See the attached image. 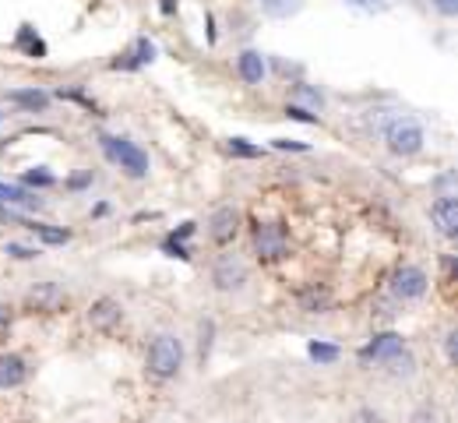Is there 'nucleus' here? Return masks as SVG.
I'll use <instances>...</instances> for the list:
<instances>
[{
    "label": "nucleus",
    "mask_w": 458,
    "mask_h": 423,
    "mask_svg": "<svg viewBox=\"0 0 458 423\" xmlns=\"http://www.w3.org/2000/svg\"><path fill=\"white\" fill-rule=\"evenodd\" d=\"M145 367L156 381H170L180 374L183 367V343L173 335V332H163L148 343V353H145Z\"/></svg>",
    "instance_id": "obj_1"
},
{
    "label": "nucleus",
    "mask_w": 458,
    "mask_h": 423,
    "mask_svg": "<svg viewBox=\"0 0 458 423\" xmlns=\"http://www.w3.org/2000/svg\"><path fill=\"white\" fill-rule=\"evenodd\" d=\"M103 141V152H106V159L120 166L131 181H145L148 177V156L131 141V138H116V134H103L99 138Z\"/></svg>",
    "instance_id": "obj_2"
},
{
    "label": "nucleus",
    "mask_w": 458,
    "mask_h": 423,
    "mask_svg": "<svg viewBox=\"0 0 458 423\" xmlns=\"http://www.w3.org/2000/svg\"><path fill=\"white\" fill-rule=\"evenodd\" d=\"M423 141H427V134H423V123L416 121V117H395L385 127V145L399 159H409V156L423 152Z\"/></svg>",
    "instance_id": "obj_3"
},
{
    "label": "nucleus",
    "mask_w": 458,
    "mask_h": 423,
    "mask_svg": "<svg viewBox=\"0 0 458 423\" xmlns=\"http://www.w3.org/2000/svg\"><path fill=\"white\" fill-rule=\"evenodd\" d=\"M427 290H430V279H427V272L420 265H402V268H395V275H392V297L395 300L402 303L423 300Z\"/></svg>",
    "instance_id": "obj_4"
},
{
    "label": "nucleus",
    "mask_w": 458,
    "mask_h": 423,
    "mask_svg": "<svg viewBox=\"0 0 458 423\" xmlns=\"http://www.w3.org/2000/svg\"><path fill=\"white\" fill-rule=\"evenodd\" d=\"M289 250L286 230L279 223H265V226H254V254L261 261H283Z\"/></svg>",
    "instance_id": "obj_5"
},
{
    "label": "nucleus",
    "mask_w": 458,
    "mask_h": 423,
    "mask_svg": "<svg viewBox=\"0 0 458 423\" xmlns=\"http://www.w3.org/2000/svg\"><path fill=\"white\" fill-rule=\"evenodd\" d=\"M212 283H216L219 293H240L247 286V265L236 254H223L212 265Z\"/></svg>",
    "instance_id": "obj_6"
},
{
    "label": "nucleus",
    "mask_w": 458,
    "mask_h": 423,
    "mask_svg": "<svg viewBox=\"0 0 458 423\" xmlns=\"http://www.w3.org/2000/svg\"><path fill=\"white\" fill-rule=\"evenodd\" d=\"M25 307L29 310H39V314H57V310L67 307V290L60 283H36L25 293Z\"/></svg>",
    "instance_id": "obj_7"
},
{
    "label": "nucleus",
    "mask_w": 458,
    "mask_h": 423,
    "mask_svg": "<svg viewBox=\"0 0 458 423\" xmlns=\"http://www.w3.org/2000/svg\"><path fill=\"white\" fill-rule=\"evenodd\" d=\"M430 223L445 241L458 237V198L455 194H437V201L430 205Z\"/></svg>",
    "instance_id": "obj_8"
},
{
    "label": "nucleus",
    "mask_w": 458,
    "mask_h": 423,
    "mask_svg": "<svg viewBox=\"0 0 458 423\" xmlns=\"http://www.w3.org/2000/svg\"><path fill=\"white\" fill-rule=\"evenodd\" d=\"M405 350V343H402V335L399 332H381V335H374L363 350H360V360L363 363H388L395 353H402Z\"/></svg>",
    "instance_id": "obj_9"
},
{
    "label": "nucleus",
    "mask_w": 458,
    "mask_h": 423,
    "mask_svg": "<svg viewBox=\"0 0 458 423\" xmlns=\"http://www.w3.org/2000/svg\"><path fill=\"white\" fill-rule=\"evenodd\" d=\"M120 321H123V307L114 297H103V300H96L89 307V325L99 328V332H114Z\"/></svg>",
    "instance_id": "obj_10"
},
{
    "label": "nucleus",
    "mask_w": 458,
    "mask_h": 423,
    "mask_svg": "<svg viewBox=\"0 0 458 423\" xmlns=\"http://www.w3.org/2000/svg\"><path fill=\"white\" fill-rule=\"evenodd\" d=\"M25 381H29V363L18 353H0V392L21 388Z\"/></svg>",
    "instance_id": "obj_11"
},
{
    "label": "nucleus",
    "mask_w": 458,
    "mask_h": 423,
    "mask_svg": "<svg viewBox=\"0 0 458 423\" xmlns=\"http://www.w3.org/2000/svg\"><path fill=\"white\" fill-rule=\"evenodd\" d=\"M236 230H240V216H236V208H216L212 212V219H208V233H212V241L216 243H233L236 237Z\"/></svg>",
    "instance_id": "obj_12"
},
{
    "label": "nucleus",
    "mask_w": 458,
    "mask_h": 423,
    "mask_svg": "<svg viewBox=\"0 0 458 423\" xmlns=\"http://www.w3.org/2000/svg\"><path fill=\"white\" fill-rule=\"evenodd\" d=\"M236 74L247 81V85H261L268 78V63L261 57V50H243L236 57Z\"/></svg>",
    "instance_id": "obj_13"
},
{
    "label": "nucleus",
    "mask_w": 458,
    "mask_h": 423,
    "mask_svg": "<svg viewBox=\"0 0 458 423\" xmlns=\"http://www.w3.org/2000/svg\"><path fill=\"white\" fill-rule=\"evenodd\" d=\"M0 205H4V208H39V205H43V198H39V194H32V190H29V187H21V183L0 181Z\"/></svg>",
    "instance_id": "obj_14"
},
{
    "label": "nucleus",
    "mask_w": 458,
    "mask_h": 423,
    "mask_svg": "<svg viewBox=\"0 0 458 423\" xmlns=\"http://www.w3.org/2000/svg\"><path fill=\"white\" fill-rule=\"evenodd\" d=\"M152 61H156V47H152L148 39H138V43H134V50H131V54H123V61H116L114 67L116 71H134V67L152 63Z\"/></svg>",
    "instance_id": "obj_15"
},
{
    "label": "nucleus",
    "mask_w": 458,
    "mask_h": 423,
    "mask_svg": "<svg viewBox=\"0 0 458 423\" xmlns=\"http://www.w3.org/2000/svg\"><path fill=\"white\" fill-rule=\"evenodd\" d=\"M14 47H18L21 54L36 57V61H39V57H47V43L36 36V29H32V25H21V29H18V39H14Z\"/></svg>",
    "instance_id": "obj_16"
},
{
    "label": "nucleus",
    "mask_w": 458,
    "mask_h": 423,
    "mask_svg": "<svg viewBox=\"0 0 458 423\" xmlns=\"http://www.w3.org/2000/svg\"><path fill=\"white\" fill-rule=\"evenodd\" d=\"M7 99L18 103V106H25V110H32V114H36V110L43 114V110L50 106V96L39 92V89H18V92H7Z\"/></svg>",
    "instance_id": "obj_17"
},
{
    "label": "nucleus",
    "mask_w": 458,
    "mask_h": 423,
    "mask_svg": "<svg viewBox=\"0 0 458 423\" xmlns=\"http://www.w3.org/2000/svg\"><path fill=\"white\" fill-rule=\"evenodd\" d=\"M261 11L268 14V18H293V14H300L303 11V0H261Z\"/></svg>",
    "instance_id": "obj_18"
},
{
    "label": "nucleus",
    "mask_w": 458,
    "mask_h": 423,
    "mask_svg": "<svg viewBox=\"0 0 458 423\" xmlns=\"http://www.w3.org/2000/svg\"><path fill=\"white\" fill-rule=\"evenodd\" d=\"M307 357L314 363H321V367H328V363L339 360V346H332V343H321V339H314L310 346H307Z\"/></svg>",
    "instance_id": "obj_19"
},
{
    "label": "nucleus",
    "mask_w": 458,
    "mask_h": 423,
    "mask_svg": "<svg viewBox=\"0 0 458 423\" xmlns=\"http://www.w3.org/2000/svg\"><path fill=\"white\" fill-rule=\"evenodd\" d=\"M25 230H29V233H36V237H43L47 243H67L71 241V233H67V230H50L47 223H36V219H25Z\"/></svg>",
    "instance_id": "obj_20"
},
{
    "label": "nucleus",
    "mask_w": 458,
    "mask_h": 423,
    "mask_svg": "<svg viewBox=\"0 0 458 423\" xmlns=\"http://www.w3.org/2000/svg\"><path fill=\"white\" fill-rule=\"evenodd\" d=\"M229 156H240V159H261L265 156V148L261 145H250L247 138H229Z\"/></svg>",
    "instance_id": "obj_21"
},
{
    "label": "nucleus",
    "mask_w": 458,
    "mask_h": 423,
    "mask_svg": "<svg viewBox=\"0 0 458 423\" xmlns=\"http://www.w3.org/2000/svg\"><path fill=\"white\" fill-rule=\"evenodd\" d=\"M388 370H392L395 377H412V374H416V360H412V353H409V350L395 353V357L388 360Z\"/></svg>",
    "instance_id": "obj_22"
},
{
    "label": "nucleus",
    "mask_w": 458,
    "mask_h": 423,
    "mask_svg": "<svg viewBox=\"0 0 458 423\" xmlns=\"http://www.w3.org/2000/svg\"><path fill=\"white\" fill-rule=\"evenodd\" d=\"M300 307L310 310V314H321V310L328 307V293H325V290H307V293L300 297Z\"/></svg>",
    "instance_id": "obj_23"
},
{
    "label": "nucleus",
    "mask_w": 458,
    "mask_h": 423,
    "mask_svg": "<svg viewBox=\"0 0 458 423\" xmlns=\"http://www.w3.org/2000/svg\"><path fill=\"white\" fill-rule=\"evenodd\" d=\"M212 335H216V321L208 317V321H201V346H198V357H201V363L208 360V353H212Z\"/></svg>",
    "instance_id": "obj_24"
},
{
    "label": "nucleus",
    "mask_w": 458,
    "mask_h": 423,
    "mask_svg": "<svg viewBox=\"0 0 458 423\" xmlns=\"http://www.w3.org/2000/svg\"><path fill=\"white\" fill-rule=\"evenodd\" d=\"M296 99H303V103L314 106V110H325V96L314 92V89H307V85H296Z\"/></svg>",
    "instance_id": "obj_25"
},
{
    "label": "nucleus",
    "mask_w": 458,
    "mask_h": 423,
    "mask_svg": "<svg viewBox=\"0 0 458 423\" xmlns=\"http://www.w3.org/2000/svg\"><path fill=\"white\" fill-rule=\"evenodd\" d=\"M4 254L14 258V261H32L39 250L36 247H21V243H4Z\"/></svg>",
    "instance_id": "obj_26"
},
{
    "label": "nucleus",
    "mask_w": 458,
    "mask_h": 423,
    "mask_svg": "<svg viewBox=\"0 0 458 423\" xmlns=\"http://www.w3.org/2000/svg\"><path fill=\"white\" fill-rule=\"evenodd\" d=\"M21 187H29V190H32V187H54V177L43 173V170H32V173H25V183H21Z\"/></svg>",
    "instance_id": "obj_27"
},
{
    "label": "nucleus",
    "mask_w": 458,
    "mask_h": 423,
    "mask_svg": "<svg viewBox=\"0 0 458 423\" xmlns=\"http://www.w3.org/2000/svg\"><path fill=\"white\" fill-rule=\"evenodd\" d=\"M286 117L300 123H318V114H310V110H303V106H296V103H289L286 106Z\"/></svg>",
    "instance_id": "obj_28"
},
{
    "label": "nucleus",
    "mask_w": 458,
    "mask_h": 423,
    "mask_svg": "<svg viewBox=\"0 0 458 423\" xmlns=\"http://www.w3.org/2000/svg\"><path fill=\"white\" fill-rule=\"evenodd\" d=\"M430 7H434L441 18H455L458 14V0H430Z\"/></svg>",
    "instance_id": "obj_29"
},
{
    "label": "nucleus",
    "mask_w": 458,
    "mask_h": 423,
    "mask_svg": "<svg viewBox=\"0 0 458 423\" xmlns=\"http://www.w3.org/2000/svg\"><path fill=\"white\" fill-rule=\"evenodd\" d=\"M272 145H276L279 152H307V145H303V141H289V138H276Z\"/></svg>",
    "instance_id": "obj_30"
},
{
    "label": "nucleus",
    "mask_w": 458,
    "mask_h": 423,
    "mask_svg": "<svg viewBox=\"0 0 458 423\" xmlns=\"http://www.w3.org/2000/svg\"><path fill=\"white\" fill-rule=\"evenodd\" d=\"M163 250H166L170 258H183V261L191 258V254H187V247H183V243H180V241H173V237H170V241H166V243H163Z\"/></svg>",
    "instance_id": "obj_31"
},
{
    "label": "nucleus",
    "mask_w": 458,
    "mask_h": 423,
    "mask_svg": "<svg viewBox=\"0 0 458 423\" xmlns=\"http://www.w3.org/2000/svg\"><path fill=\"white\" fill-rule=\"evenodd\" d=\"M412 423H437V413H434L430 406H423V410L412 413Z\"/></svg>",
    "instance_id": "obj_32"
},
{
    "label": "nucleus",
    "mask_w": 458,
    "mask_h": 423,
    "mask_svg": "<svg viewBox=\"0 0 458 423\" xmlns=\"http://www.w3.org/2000/svg\"><path fill=\"white\" fill-rule=\"evenodd\" d=\"M345 4H352V7H360V11H377V7H385L388 0H345Z\"/></svg>",
    "instance_id": "obj_33"
},
{
    "label": "nucleus",
    "mask_w": 458,
    "mask_h": 423,
    "mask_svg": "<svg viewBox=\"0 0 458 423\" xmlns=\"http://www.w3.org/2000/svg\"><path fill=\"white\" fill-rule=\"evenodd\" d=\"M455 339H458V332L452 328V332L445 335V357H448L452 363H455Z\"/></svg>",
    "instance_id": "obj_34"
},
{
    "label": "nucleus",
    "mask_w": 458,
    "mask_h": 423,
    "mask_svg": "<svg viewBox=\"0 0 458 423\" xmlns=\"http://www.w3.org/2000/svg\"><path fill=\"white\" fill-rule=\"evenodd\" d=\"M7 328H11V307H0V343H4Z\"/></svg>",
    "instance_id": "obj_35"
},
{
    "label": "nucleus",
    "mask_w": 458,
    "mask_h": 423,
    "mask_svg": "<svg viewBox=\"0 0 458 423\" xmlns=\"http://www.w3.org/2000/svg\"><path fill=\"white\" fill-rule=\"evenodd\" d=\"M356 423H381V417L370 413V410H360V413H356Z\"/></svg>",
    "instance_id": "obj_36"
},
{
    "label": "nucleus",
    "mask_w": 458,
    "mask_h": 423,
    "mask_svg": "<svg viewBox=\"0 0 458 423\" xmlns=\"http://www.w3.org/2000/svg\"><path fill=\"white\" fill-rule=\"evenodd\" d=\"M176 7H180V0H163V4H159V11H163V14H173Z\"/></svg>",
    "instance_id": "obj_37"
}]
</instances>
